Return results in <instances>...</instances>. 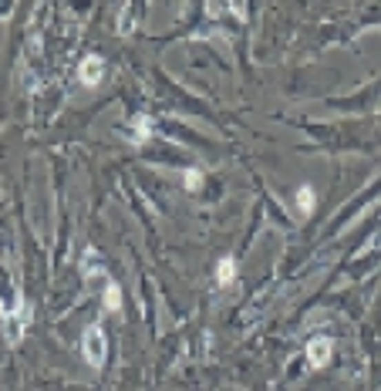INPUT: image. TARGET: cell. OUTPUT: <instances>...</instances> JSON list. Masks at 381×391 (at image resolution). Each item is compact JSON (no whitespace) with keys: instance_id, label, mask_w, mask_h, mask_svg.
<instances>
[{"instance_id":"6da1fadb","label":"cell","mask_w":381,"mask_h":391,"mask_svg":"<svg viewBox=\"0 0 381 391\" xmlns=\"http://www.w3.org/2000/svg\"><path fill=\"white\" fill-rule=\"evenodd\" d=\"M28 324H31V307H28L24 293H14V307L3 310V334H7V341L10 344H21Z\"/></svg>"},{"instance_id":"7a4b0ae2","label":"cell","mask_w":381,"mask_h":391,"mask_svg":"<svg viewBox=\"0 0 381 391\" xmlns=\"http://www.w3.org/2000/svg\"><path fill=\"white\" fill-rule=\"evenodd\" d=\"M81 351H85V361H88L92 368H101V364H105V358H108V341H105V330L98 324H92L85 330Z\"/></svg>"},{"instance_id":"3957f363","label":"cell","mask_w":381,"mask_h":391,"mask_svg":"<svg viewBox=\"0 0 381 391\" xmlns=\"http://www.w3.org/2000/svg\"><path fill=\"white\" fill-rule=\"evenodd\" d=\"M101 78H105V61H101L98 54H85L81 65H78V81H81L85 88H98Z\"/></svg>"},{"instance_id":"277c9868","label":"cell","mask_w":381,"mask_h":391,"mask_svg":"<svg viewBox=\"0 0 381 391\" xmlns=\"http://www.w3.org/2000/svg\"><path fill=\"white\" fill-rule=\"evenodd\" d=\"M331 361V341L327 337H311L307 341V364L311 368H324Z\"/></svg>"},{"instance_id":"5b68a950","label":"cell","mask_w":381,"mask_h":391,"mask_svg":"<svg viewBox=\"0 0 381 391\" xmlns=\"http://www.w3.org/2000/svg\"><path fill=\"white\" fill-rule=\"evenodd\" d=\"M149 138H152V118H149V115H135V118H132V142L142 145V142H149Z\"/></svg>"},{"instance_id":"8992f818","label":"cell","mask_w":381,"mask_h":391,"mask_svg":"<svg viewBox=\"0 0 381 391\" xmlns=\"http://www.w3.org/2000/svg\"><path fill=\"white\" fill-rule=\"evenodd\" d=\"M105 307H108V310H115V314L122 310V287H119V284H112V280L105 284Z\"/></svg>"},{"instance_id":"52a82bcc","label":"cell","mask_w":381,"mask_h":391,"mask_svg":"<svg viewBox=\"0 0 381 391\" xmlns=\"http://www.w3.org/2000/svg\"><path fill=\"white\" fill-rule=\"evenodd\" d=\"M297 209H300L304 216L314 213V189H311V186H300V189H297Z\"/></svg>"},{"instance_id":"ba28073f","label":"cell","mask_w":381,"mask_h":391,"mask_svg":"<svg viewBox=\"0 0 381 391\" xmlns=\"http://www.w3.org/2000/svg\"><path fill=\"white\" fill-rule=\"evenodd\" d=\"M216 280H220L223 287L236 280V263L229 260V257H226V260H220V266H216Z\"/></svg>"},{"instance_id":"9c48e42d","label":"cell","mask_w":381,"mask_h":391,"mask_svg":"<svg viewBox=\"0 0 381 391\" xmlns=\"http://www.w3.org/2000/svg\"><path fill=\"white\" fill-rule=\"evenodd\" d=\"M183 186H186L189 193L203 189V172H199V169H186V172H183Z\"/></svg>"},{"instance_id":"30bf717a","label":"cell","mask_w":381,"mask_h":391,"mask_svg":"<svg viewBox=\"0 0 381 391\" xmlns=\"http://www.w3.org/2000/svg\"><path fill=\"white\" fill-rule=\"evenodd\" d=\"M132 14H135V7L125 3V7H122V24H119V34H132V24H135V21H132Z\"/></svg>"},{"instance_id":"8fae6325","label":"cell","mask_w":381,"mask_h":391,"mask_svg":"<svg viewBox=\"0 0 381 391\" xmlns=\"http://www.w3.org/2000/svg\"><path fill=\"white\" fill-rule=\"evenodd\" d=\"M371 250H381V229L371 236V240H368V243H364V253H371Z\"/></svg>"}]
</instances>
